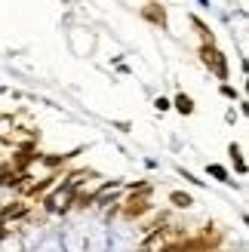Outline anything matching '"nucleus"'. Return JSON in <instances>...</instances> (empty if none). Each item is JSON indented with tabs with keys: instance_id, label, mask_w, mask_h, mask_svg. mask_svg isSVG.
<instances>
[{
	"instance_id": "obj_1",
	"label": "nucleus",
	"mask_w": 249,
	"mask_h": 252,
	"mask_svg": "<svg viewBox=\"0 0 249 252\" xmlns=\"http://www.w3.org/2000/svg\"><path fill=\"white\" fill-rule=\"evenodd\" d=\"M145 212H151V188H148V185H135L132 194L123 200V216L132 221V219H142Z\"/></svg>"
},
{
	"instance_id": "obj_2",
	"label": "nucleus",
	"mask_w": 249,
	"mask_h": 252,
	"mask_svg": "<svg viewBox=\"0 0 249 252\" xmlns=\"http://www.w3.org/2000/svg\"><path fill=\"white\" fill-rule=\"evenodd\" d=\"M200 59H203V65L213 71L218 80H228V59L216 49V43H203L200 46Z\"/></svg>"
},
{
	"instance_id": "obj_3",
	"label": "nucleus",
	"mask_w": 249,
	"mask_h": 252,
	"mask_svg": "<svg viewBox=\"0 0 249 252\" xmlns=\"http://www.w3.org/2000/svg\"><path fill=\"white\" fill-rule=\"evenodd\" d=\"M142 19H148L151 25H157V28H166V9L160 3H145L142 6Z\"/></svg>"
},
{
	"instance_id": "obj_4",
	"label": "nucleus",
	"mask_w": 249,
	"mask_h": 252,
	"mask_svg": "<svg viewBox=\"0 0 249 252\" xmlns=\"http://www.w3.org/2000/svg\"><path fill=\"white\" fill-rule=\"evenodd\" d=\"M172 108H176L179 114L188 117V114H194V98H191L188 93H179V95H176V102H172Z\"/></svg>"
},
{
	"instance_id": "obj_5",
	"label": "nucleus",
	"mask_w": 249,
	"mask_h": 252,
	"mask_svg": "<svg viewBox=\"0 0 249 252\" xmlns=\"http://www.w3.org/2000/svg\"><path fill=\"white\" fill-rule=\"evenodd\" d=\"M169 200H172V206H179V209H188V206L194 203V197H191V194H185V191H172Z\"/></svg>"
},
{
	"instance_id": "obj_6",
	"label": "nucleus",
	"mask_w": 249,
	"mask_h": 252,
	"mask_svg": "<svg viewBox=\"0 0 249 252\" xmlns=\"http://www.w3.org/2000/svg\"><path fill=\"white\" fill-rule=\"evenodd\" d=\"M19 216H25V203H12V206H6L3 212H0V224H3L6 219H19Z\"/></svg>"
},
{
	"instance_id": "obj_7",
	"label": "nucleus",
	"mask_w": 249,
	"mask_h": 252,
	"mask_svg": "<svg viewBox=\"0 0 249 252\" xmlns=\"http://www.w3.org/2000/svg\"><path fill=\"white\" fill-rule=\"evenodd\" d=\"M191 25H194L197 31H200V37H203V43H216V37H213V31L206 28V22H200V19H197V16H191Z\"/></svg>"
},
{
	"instance_id": "obj_8",
	"label": "nucleus",
	"mask_w": 249,
	"mask_h": 252,
	"mask_svg": "<svg viewBox=\"0 0 249 252\" xmlns=\"http://www.w3.org/2000/svg\"><path fill=\"white\" fill-rule=\"evenodd\" d=\"M209 175H213V179H218V182H231V175H228V169L225 166H218V163H209Z\"/></svg>"
},
{
	"instance_id": "obj_9",
	"label": "nucleus",
	"mask_w": 249,
	"mask_h": 252,
	"mask_svg": "<svg viewBox=\"0 0 249 252\" xmlns=\"http://www.w3.org/2000/svg\"><path fill=\"white\" fill-rule=\"evenodd\" d=\"M221 95H225V98H237V90L228 86V83H221Z\"/></svg>"
},
{
	"instance_id": "obj_10",
	"label": "nucleus",
	"mask_w": 249,
	"mask_h": 252,
	"mask_svg": "<svg viewBox=\"0 0 249 252\" xmlns=\"http://www.w3.org/2000/svg\"><path fill=\"white\" fill-rule=\"evenodd\" d=\"M166 108H172V102H166V98H157V111H166Z\"/></svg>"
},
{
	"instance_id": "obj_11",
	"label": "nucleus",
	"mask_w": 249,
	"mask_h": 252,
	"mask_svg": "<svg viewBox=\"0 0 249 252\" xmlns=\"http://www.w3.org/2000/svg\"><path fill=\"white\" fill-rule=\"evenodd\" d=\"M142 252H148V249H142Z\"/></svg>"
},
{
	"instance_id": "obj_12",
	"label": "nucleus",
	"mask_w": 249,
	"mask_h": 252,
	"mask_svg": "<svg viewBox=\"0 0 249 252\" xmlns=\"http://www.w3.org/2000/svg\"><path fill=\"white\" fill-rule=\"evenodd\" d=\"M213 252H218V249H213Z\"/></svg>"
}]
</instances>
